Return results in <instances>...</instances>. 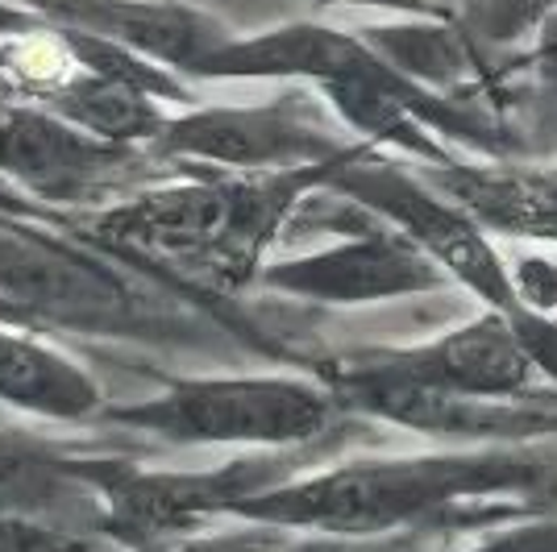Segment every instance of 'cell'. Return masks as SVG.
<instances>
[{
	"label": "cell",
	"mask_w": 557,
	"mask_h": 552,
	"mask_svg": "<svg viewBox=\"0 0 557 552\" xmlns=\"http://www.w3.org/2000/svg\"><path fill=\"white\" fill-rule=\"evenodd\" d=\"M545 444H449L437 453L329 461L242 499L230 519L321 536L442 531L470 519L479 503L557 499V453H545Z\"/></svg>",
	"instance_id": "obj_1"
},
{
	"label": "cell",
	"mask_w": 557,
	"mask_h": 552,
	"mask_svg": "<svg viewBox=\"0 0 557 552\" xmlns=\"http://www.w3.org/2000/svg\"><path fill=\"white\" fill-rule=\"evenodd\" d=\"M333 171L337 166L271 175L225 171L184 184L159 179L113 200L92 229L109 246L196 262L237 283H255L258 271L283 250L300 204L333 179Z\"/></svg>",
	"instance_id": "obj_2"
},
{
	"label": "cell",
	"mask_w": 557,
	"mask_h": 552,
	"mask_svg": "<svg viewBox=\"0 0 557 552\" xmlns=\"http://www.w3.org/2000/svg\"><path fill=\"white\" fill-rule=\"evenodd\" d=\"M34 212L38 204L0 200V300L13 303L29 328L141 346H209L216 337V328H205L184 303L121 262L42 229Z\"/></svg>",
	"instance_id": "obj_3"
},
{
	"label": "cell",
	"mask_w": 557,
	"mask_h": 552,
	"mask_svg": "<svg viewBox=\"0 0 557 552\" xmlns=\"http://www.w3.org/2000/svg\"><path fill=\"white\" fill-rule=\"evenodd\" d=\"M104 424L184 449H321L349 428L346 407L317 374H212L175 378L150 399L109 403Z\"/></svg>",
	"instance_id": "obj_4"
},
{
	"label": "cell",
	"mask_w": 557,
	"mask_h": 552,
	"mask_svg": "<svg viewBox=\"0 0 557 552\" xmlns=\"http://www.w3.org/2000/svg\"><path fill=\"white\" fill-rule=\"evenodd\" d=\"M308 208L321 216L317 229L325 233V246L275 253L258 271V287L321 308H367L458 287L417 241L329 184L308 196Z\"/></svg>",
	"instance_id": "obj_5"
},
{
	"label": "cell",
	"mask_w": 557,
	"mask_h": 552,
	"mask_svg": "<svg viewBox=\"0 0 557 552\" xmlns=\"http://www.w3.org/2000/svg\"><path fill=\"white\" fill-rule=\"evenodd\" d=\"M329 187L374 212L379 221H387L408 241H417L466 296L479 300V308L495 312L520 308L511 283V258L499 250L495 233L483 229L470 208L458 204L433 179H424L417 166H404L387 154H358L333 171Z\"/></svg>",
	"instance_id": "obj_6"
},
{
	"label": "cell",
	"mask_w": 557,
	"mask_h": 552,
	"mask_svg": "<svg viewBox=\"0 0 557 552\" xmlns=\"http://www.w3.org/2000/svg\"><path fill=\"white\" fill-rule=\"evenodd\" d=\"M333 121L337 116L317 88H292L262 104H196L166 121L154 150L163 159L212 162L246 175L321 171L374 154L371 146L337 134Z\"/></svg>",
	"instance_id": "obj_7"
},
{
	"label": "cell",
	"mask_w": 557,
	"mask_h": 552,
	"mask_svg": "<svg viewBox=\"0 0 557 552\" xmlns=\"http://www.w3.org/2000/svg\"><path fill=\"white\" fill-rule=\"evenodd\" d=\"M154 146L109 141L50 109H0V179L38 208L121 200L163 179Z\"/></svg>",
	"instance_id": "obj_8"
},
{
	"label": "cell",
	"mask_w": 557,
	"mask_h": 552,
	"mask_svg": "<svg viewBox=\"0 0 557 552\" xmlns=\"http://www.w3.org/2000/svg\"><path fill=\"white\" fill-rule=\"evenodd\" d=\"M342 366L374 378H392L408 387H429L445 394H470V399H508V403H529V399H549L541 369L533 366L529 349L516 333L511 312L483 308L458 328H445L429 341L392 349H358L346 357H333Z\"/></svg>",
	"instance_id": "obj_9"
},
{
	"label": "cell",
	"mask_w": 557,
	"mask_h": 552,
	"mask_svg": "<svg viewBox=\"0 0 557 552\" xmlns=\"http://www.w3.org/2000/svg\"><path fill=\"white\" fill-rule=\"evenodd\" d=\"M84 457L88 453L0 424V511L59 531L109 540L113 515L88 478Z\"/></svg>",
	"instance_id": "obj_10"
},
{
	"label": "cell",
	"mask_w": 557,
	"mask_h": 552,
	"mask_svg": "<svg viewBox=\"0 0 557 552\" xmlns=\"http://www.w3.org/2000/svg\"><path fill=\"white\" fill-rule=\"evenodd\" d=\"M424 179L449 191L479 225L495 237L557 250V162H483L462 159L454 166H417Z\"/></svg>",
	"instance_id": "obj_11"
},
{
	"label": "cell",
	"mask_w": 557,
	"mask_h": 552,
	"mask_svg": "<svg viewBox=\"0 0 557 552\" xmlns=\"http://www.w3.org/2000/svg\"><path fill=\"white\" fill-rule=\"evenodd\" d=\"M0 407L50 424H79L104 415L109 399L92 374L42 341L38 328L0 324Z\"/></svg>",
	"instance_id": "obj_12"
},
{
	"label": "cell",
	"mask_w": 557,
	"mask_h": 552,
	"mask_svg": "<svg viewBox=\"0 0 557 552\" xmlns=\"http://www.w3.org/2000/svg\"><path fill=\"white\" fill-rule=\"evenodd\" d=\"M487 84L495 88L487 104L516 134L520 159L557 162V17L536 34L533 54L511 67L508 84Z\"/></svg>",
	"instance_id": "obj_13"
},
{
	"label": "cell",
	"mask_w": 557,
	"mask_h": 552,
	"mask_svg": "<svg viewBox=\"0 0 557 552\" xmlns=\"http://www.w3.org/2000/svg\"><path fill=\"white\" fill-rule=\"evenodd\" d=\"M549 17H557V0H479L462 25L479 47H511L536 38Z\"/></svg>",
	"instance_id": "obj_14"
},
{
	"label": "cell",
	"mask_w": 557,
	"mask_h": 552,
	"mask_svg": "<svg viewBox=\"0 0 557 552\" xmlns=\"http://www.w3.org/2000/svg\"><path fill=\"white\" fill-rule=\"evenodd\" d=\"M462 552H557V511H541V515L520 511L511 519L487 524V531Z\"/></svg>",
	"instance_id": "obj_15"
},
{
	"label": "cell",
	"mask_w": 557,
	"mask_h": 552,
	"mask_svg": "<svg viewBox=\"0 0 557 552\" xmlns=\"http://www.w3.org/2000/svg\"><path fill=\"white\" fill-rule=\"evenodd\" d=\"M0 552H116V544L96 540V536L47 528V524L0 511Z\"/></svg>",
	"instance_id": "obj_16"
},
{
	"label": "cell",
	"mask_w": 557,
	"mask_h": 552,
	"mask_svg": "<svg viewBox=\"0 0 557 552\" xmlns=\"http://www.w3.org/2000/svg\"><path fill=\"white\" fill-rule=\"evenodd\" d=\"M511 283H516V300L524 312L536 316H554L557 321V253L554 250H529L511 258Z\"/></svg>",
	"instance_id": "obj_17"
},
{
	"label": "cell",
	"mask_w": 557,
	"mask_h": 552,
	"mask_svg": "<svg viewBox=\"0 0 557 552\" xmlns=\"http://www.w3.org/2000/svg\"><path fill=\"white\" fill-rule=\"evenodd\" d=\"M429 531H395V536H321L300 531V540H278L267 552H424Z\"/></svg>",
	"instance_id": "obj_18"
},
{
	"label": "cell",
	"mask_w": 557,
	"mask_h": 552,
	"mask_svg": "<svg viewBox=\"0 0 557 552\" xmlns=\"http://www.w3.org/2000/svg\"><path fill=\"white\" fill-rule=\"evenodd\" d=\"M287 531L267 528V524H246L242 531H225V536H205L196 540L191 531L187 536H171V540H154V544H138V549L125 552H267L275 549Z\"/></svg>",
	"instance_id": "obj_19"
},
{
	"label": "cell",
	"mask_w": 557,
	"mask_h": 552,
	"mask_svg": "<svg viewBox=\"0 0 557 552\" xmlns=\"http://www.w3.org/2000/svg\"><path fill=\"white\" fill-rule=\"evenodd\" d=\"M511 321H516V333H520V341H524V349H529L533 366L541 369L545 387L554 391L557 387V321L554 316L524 312V308H516V312H511Z\"/></svg>",
	"instance_id": "obj_20"
},
{
	"label": "cell",
	"mask_w": 557,
	"mask_h": 552,
	"mask_svg": "<svg viewBox=\"0 0 557 552\" xmlns=\"http://www.w3.org/2000/svg\"><path fill=\"white\" fill-rule=\"evenodd\" d=\"M317 4H367V9L408 13V17H442V9H433L429 0H317Z\"/></svg>",
	"instance_id": "obj_21"
},
{
	"label": "cell",
	"mask_w": 557,
	"mask_h": 552,
	"mask_svg": "<svg viewBox=\"0 0 557 552\" xmlns=\"http://www.w3.org/2000/svg\"><path fill=\"white\" fill-rule=\"evenodd\" d=\"M0 22H4V25H17V22H22V13H9V9L0 4Z\"/></svg>",
	"instance_id": "obj_22"
}]
</instances>
